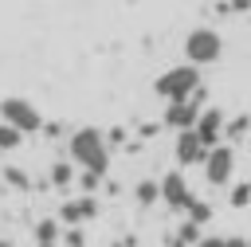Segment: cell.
I'll use <instances>...</instances> for the list:
<instances>
[{
    "label": "cell",
    "mask_w": 251,
    "mask_h": 247,
    "mask_svg": "<svg viewBox=\"0 0 251 247\" xmlns=\"http://www.w3.org/2000/svg\"><path fill=\"white\" fill-rule=\"evenodd\" d=\"M67 149H71V161L78 169H94V173L110 169V149H106V133L102 129H90V125L75 129L71 141H67Z\"/></svg>",
    "instance_id": "obj_1"
},
{
    "label": "cell",
    "mask_w": 251,
    "mask_h": 247,
    "mask_svg": "<svg viewBox=\"0 0 251 247\" xmlns=\"http://www.w3.org/2000/svg\"><path fill=\"white\" fill-rule=\"evenodd\" d=\"M196 86H200V67H196V63L169 67V71H165V74L153 82V90H157L165 102H180V98H188Z\"/></svg>",
    "instance_id": "obj_2"
},
{
    "label": "cell",
    "mask_w": 251,
    "mask_h": 247,
    "mask_svg": "<svg viewBox=\"0 0 251 247\" xmlns=\"http://www.w3.org/2000/svg\"><path fill=\"white\" fill-rule=\"evenodd\" d=\"M220 51H224V39H220L212 27H196V31H188V39H184V55H188V63H196V67L216 63Z\"/></svg>",
    "instance_id": "obj_3"
},
{
    "label": "cell",
    "mask_w": 251,
    "mask_h": 247,
    "mask_svg": "<svg viewBox=\"0 0 251 247\" xmlns=\"http://www.w3.org/2000/svg\"><path fill=\"white\" fill-rule=\"evenodd\" d=\"M0 118H4V122H12V125H20L24 133L43 129V114H39L27 98H4V102H0Z\"/></svg>",
    "instance_id": "obj_4"
},
{
    "label": "cell",
    "mask_w": 251,
    "mask_h": 247,
    "mask_svg": "<svg viewBox=\"0 0 251 247\" xmlns=\"http://www.w3.org/2000/svg\"><path fill=\"white\" fill-rule=\"evenodd\" d=\"M235 173V153L224 149V145H212L208 157H204V180L208 184H227Z\"/></svg>",
    "instance_id": "obj_5"
},
{
    "label": "cell",
    "mask_w": 251,
    "mask_h": 247,
    "mask_svg": "<svg viewBox=\"0 0 251 247\" xmlns=\"http://www.w3.org/2000/svg\"><path fill=\"white\" fill-rule=\"evenodd\" d=\"M176 161L180 165H204V157H208V145H204V137L196 133V125L192 129H176Z\"/></svg>",
    "instance_id": "obj_6"
},
{
    "label": "cell",
    "mask_w": 251,
    "mask_h": 247,
    "mask_svg": "<svg viewBox=\"0 0 251 247\" xmlns=\"http://www.w3.org/2000/svg\"><path fill=\"white\" fill-rule=\"evenodd\" d=\"M98 216V200H94V192H82L78 200H63V208H59V220L71 227V223H86V220H94Z\"/></svg>",
    "instance_id": "obj_7"
},
{
    "label": "cell",
    "mask_w": 251,
    "mask_h": 247,
    "mask_svg": "<svg viewBox=\"0 0 251 247\" xmlns=\"http://www.w3.org/2000/svg\"><path fill=\"white\" fill-rule=\"evenodd\" d=\"M224 129H227V118H224L216 106H204V110H200V118H196V133L204 137V145H208V149H212V145H220Z\"/></svg>",
    "instance_id": "obj_8"
},
{
    "label": "cell",
    "mask_w": 251,
    "mask_h": 247,
    "mask_svg": "<svg viewBox=\"0 0 251 247\" xmlns=\"http://www.w3.org/2000/svg\"><path fill=\"white\" fill-rule=\"evenodd\" d=\"M161 200L176 212V208H188L192 204V192H188V180L180 173H165L161 176Z\"/></svg>",
    "instance_id": "obj_9"
},
{
    "label": "cell",
    "mask_w": 251,
    "mask_h": 247,
    "mask_svg": "<svg viewBox=\"0 0 251 247\" xmlns=\"http://www.w3.org/2000/svg\"><path fill=\"white\" fill-rule=\"evenodd\" d=\"M196 118H200V106H192L188 98H180V102H169V106H165V125H169V129H192V125H196Z\"/></svg>",
    "instance_id": "obj_10"
},
{
    "label": "cell",
    "mask_w": 251,
    "mask_h": 247,
    "mask_svg": "<svg viewBox=\"0 0 251 247\" xmlns=\"http://www.w3.org/2000/svg\"><path fill=\"white\" fill-rule=\"evenodd\" d=\"M200 235H204L200 223H196V220H184V223L176 227V235H169V247H192Z\"/></svg>",
    "instance_id": "obj_11"
},
{
    "label": "cell",
    "mask_w": 251,
    "mask_h": 247,
    "mask_svg": "<svg viewBox=\"0 0 251 247\" xmlns=\"http://www.w3.org/2000/svg\"><path fill=\"white\" fill-rule=\"evenodd\" d=\"M75 180H78V176H75V165H71V161H55V165H51V184H55V188H67V184H75Z\"/></svg>",
    "instance_id": "obj_12"
},
{
    "label": "cell",
    "mask_w": 251,
    "mask_h": 247,
    "mask_svg": "<svg viewBox=\"0 0 251 247\" xmlns=\"http://www.w3.org/2000/svg\"><path fill=\"white\" fill-rule=\"evenodd\" d=\"M133 196H137V204H141V208L157 204V200H161V180H141V184L133 188Z\"/></svg>",
    "instance_id": "obj_13"
},
{
    "label": "cell",
    "mask_w": 251,
    "mask_h": 247,
    "mask_svg": "<svg viewBox=\"0 0 251 247\" xmlns=\"http://www.w3.org/2000/svg\"><path fill=\"white\" fill-rule=\"evenodd\" d=\"M59 223H63V220H39V223H35V243H59V235H63Z\"/></svg>",
    "instance_id": "obj_14"
},
{
    "label": "cell",
    "mask_w": 251,
    "mask_h": 247,
    "mask_svg": "<svg viewBox=\"0 0 251 247\" xmlns=\"http://www.w3.org/2000/svg\"><path fill=\"white\" fill-rule=\"evenodd\" d=\"M20 141H24V129H20V125H12V122H4V118H0V149H16V145H20Z\"/></svg>",
    "instance_id": "obj_15"
},
{
    "label": "cell",
    "mask_w": 251,
    "mask_h": 247,
    "mask_svg": "<svg viewBox=\"0 0 251 247\" xmlns=\"http://www.w3.org/2000/svg\"><path fill=\"white\" fill-rule=\"evenodd\" d=\"M247 133H251V118H247V114H239V118L227 122V137H231V141H243Z\"/></svg>",
    "instance_id": "obj_16"
},
{
    "label": "cell",
    "mask_w": 251,
    "mask_h": 247,
    "mask_svg": "<svg viewBox=\"0 0 251 247\" xmlns=\"http://www.w3.org/2000/svg\"><path fill=\"white\" fill-rule=\"evenodd\" d=\"M4 180H8L12 188H31L27 173H24V169H16V165H8V169H4Z\"/></svg>",
    "instance_id": "obj_17"
},
{
    "label": "cell",
    "mask_w": 251,
    "mask_h": 247,
    "mask_svg": "<svg viewBox=\"0 0 251 247\" xmlns=\"http://www.w3.org/2000/svg\"><path fill=\"white\" fill-rule=\"evenodd\" d=\"M98 184H102V173H94V169H82V173H78V188H82V192H94Z\"/></svg>",
    "instance_id": "obj_18"
},
{
    "label": "cell",
    "mask_w": 251,
    "mask_h": 247,
    "mask_svg": "<svg viewBox=\"0 0 251 247\" xmlns=\"http://www.w3.org/2000/svg\"><path fill=\"white\" fill-rule=\"evenodd\" d=\"M208 216H212V204H204V200H192V204H188V220L208 223Z\"/></svg>",
    "instance_id": "obj_19"
},
{
    "label": "cell",
    "mask_w": 251,
    "mask_h": 247,
    "mask_svg": "<svg viewBox=\"0 0 251 247\" xmlns=\"http://www.w3.org/2000/svg\"><path fill=\"white\" fill-rule=\"evenodd\" d=\"M247 204H251V184L243 180V184L231 188V208H247Z\"/></svg>",
    "instance_id": "obj_20"
},
{
    "label": "cell",
    "mask_w": 251,
    "mask_h": 247,
    "mask_svg": "<svg viewBox=\"0 0 251 247\" xmlns=\"http://www.w3.org/2000/svg\"><path fill=\"white\" fill-rule=\"evenodd\" d=\"M63 243H67V247H86V235L78 231V223H71V227L63 231Z\"/></svg>",
    "instance_id": "obj_21"
},
{
    "label": "cell",
    "mask_w": 251,
    "mask_h": 247,
    "mask_svg": "<svg viewBox=\"0 0 251 247\" xmlns=\"http://www.w3.org/2000/svg\"><path fill=\"white\" fill-rule=\"evenodd\" d=\"M192 247H224V239H220V235H200Z\"/></svg>",
    "instance_id": "obj_22"
},
{
    "label": "cell",
    "mask_w": 251,
    "mask_h": 247,
    "mask_svg": "<svg viewBox=\"0 0 251 247\" xmlns=\"http://www.w3.org/2000/svg\"><path fill=\"white\" fill-rule=\"evenodd\" d=\"M204 98H208V90H204V86H196V90L188 94V102H192V106H204Z\"/></svg>",
    "instance_id": "obj_23"
},
{
    "label": "cell",
    "mask_w": 251,
    "mask_h": 247,
    "mask_svg": "<svg viewBox=\"0 0 251 247\" xmlns=\"http://www.w3.org/2000/svg\"><path fill=\"white\" fill-rule=\"evenodd\" d=\"M231 12H251V0H227Z\"/></svg>",
    "instance_id": "obj_24"
},
{
    "label": "cell",
    "mask_w": 251,
    "mask_h": 247,
    "mask_svg": "<svg viewBox=\"0 0 251 247\" xmlns=\"http://www.w3.org/2000/svg\"><path fill=\"white\" fill-rule=\"evenodd\" d=\"M224 247H251V239H239V235H231V239H224Z\"/></svg>",
    "instance_id": "obj_25"
},
{
    "label": "cell",
    "mask_w": 251,
    "mask_h": 247,
    "mask_svg": "<svg viewBox=\"0 0 251 247\" xmlns=\"http://www.w3.org/2000/svg\"><path fill=\"white\" fill-rule=\"evenodd\" d=\"M43 129H47V137H59V133H63V125H59V122H47Z\"/></svg>",
    "instance_id": "obj_26"
},
{
    "label": "cell",
    "mask_w": 251,
    "mask_h": 247,
    "mask_svg": "<svg viewBox=\"0 0 251 247\" xmlns=\"http://www.w3.org/2000/svg\"><path fill=\"white\" fill-rule=\"evenodd\" d=\"M110 247H133V239L126 235V239H118V243H110Z\"/></svg>",
    "instance_id": "obj_27"
},
{
    "label": "cell",
    "mask_w": 251,
    "mask_h": 247,
    "mask_svg": "<svg viewBox=\"0 0 251 247\" xmlns=\"http://www.w3.org/2000/svg\"><path fill=\"white\" fill-rule=\"evenodd\" d=\"M0 247H12V239H0Z\"/></svg>",
    "instance_id": "obj_28"
},
{
    "label": "cell",
    "mask_w": 251,
    "mask_h": 247,
    "mask_svg": "<svg viewBox=\"0 0 251 247\" xmlns=\"http://www.w3.org/2000/svg\"><path fill=\"white\" fill-rule=\"evenodd\" d=\"M35 247H55V243H35Z\"/></svg>",
    "instance_id": "obj_29"
}]
</instances>
